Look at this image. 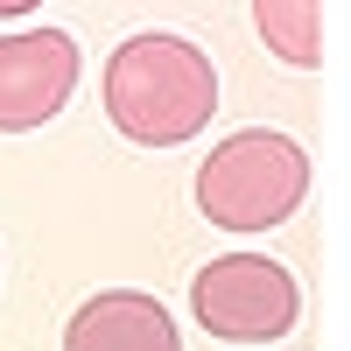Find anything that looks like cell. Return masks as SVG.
Listing matches in <instances>:
<instances>
[{
	"label": "cell",
	"mask_w": 351,
	"mask_h": 351,
	"mask_svg": "<svg viewBox=\"0 0 351 351\" xmlns=\"http://www.w3.org/2000/svg\"><path fill=\"white\" fill-rule=\"evenodd\" d=\"M218 112V71L197 43L148 28L106 56V120L134 148H183Z\"/></svg>",
	"instance_id": "1"
},
{
	"label": "cell",
	"mask_w": 351,
	"mask_h": 351,
	"mask_svg": "<svg viewBox=\"0 0 351 351\" xmlns=\"http://www.w3.org/2000/svg\"><path fill=\"white\" fill-rule=\"evenodd\" d=\"M309 197V155L295 134L239 127L197 169V211L218 232H274Z\"/></svg>",
	"instance_id": "2"
},
{
	"label": "cell",
	"mask_w": 351,
	"mask_h": 351,
	"mask_svg": "<svg viewBox=\"0 0 351 351\" xmlns=\"http://www.w3.org/2000/svg\"><path fill=\"white\" fill-rule=\"evenodd\" d=\"M190 309L197 324L225 337V344H274L295 330L302 295H295V274L267 253H225L211 267H197L190 281Z\"/></svg>",
	"instance_id": "3"
},
{
	"label": "cell",
	"mask_w": 351,
	"mask_h": 351,
	"mask_svg": "<svg viewBox=\"0 0 351 351\" xmlns=\"http://www.w3.org/2000/svg\"><path fill=\"white\" fill-rule=\"evenodd\" d=\"M77 92V43L71 28L0 36V134L49 127Z\"/></svg>",
	"instance_id": "4"
},
{
	"label": "cell",
	"mask_w": 351,
	"mask_h": 351,
	"mask_svg": "<svg viewBox=\"0 0 351 351\" xmlns=\"http://www.w3.org/2000/svg\"><path fill=\"white\" fill-rule=\"evenodd\" d=\"M64 351H183V330L155 295L106 288V295L77 302V316L64 324Z\"/></svg>",
	"instance_id": "5"
},
{
	"label": "cell",
	"mask_w": 351,
	"mask_h": 351,
	"mask_svg": "<svg viewBox=\"0 0 351 351\" xmlns=\"http://www.w3.org/2000/svg\"><path fill=\"white\" fill-rule=\"evenodd\" d=\"M253 21L281 64H295V71L324 64V0H253Z\"/></svg>",
	"instance_id": "6"
},
{
	"label": "cell",
	"mask_w": 351,
	"mask_h": 351,
	"mask_svg": "<svg viewBox=\"0 0 351 351\" xmlns=\"http://www.w3.org/2000/svg\"><path fill=\"white\" fill-rule=\"evenodd\" d=\"M28 8H43V0H0V21H14V14H28Z\"/></svg>",
	"instance_id": "7"
}]
</instances>
